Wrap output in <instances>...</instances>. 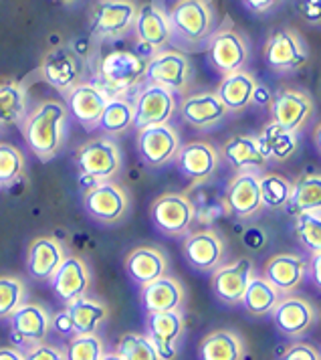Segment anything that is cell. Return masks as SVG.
Returning a JSON list of instances; mask_svg holds the SVG:
<instances>
[{
	"mask_svg": "<svg viewBox=\"0 0 321 360\" xmlns=\"http://www.w3.org/2000/svg\"><path fill=\"white\" fill-rule=\"evenodd\" d=\"M145 61L133 51H112L99 63V77L103 89L113 96L126 94L145 77Z\"/></svg>",
	"mask_w": 321,
	"mask_h": 360,
	"instance_id": "obj_2",
	"label": "cell"
},
{
	"mask_svg": "<svg viewBox=\"0 0 321 360\" xmlns=\"http://www.w3.org/2000/svg\"><path fill=\"white\" fill-rule=\"evenodd\" d=\"M103 342L97 334H75L65 348L67 360H101Z\"/></svg>",
	"mask_w": 321,
	"mask_h": 360,
	"instance_id": "obj_42",
	"label": "cell"
},
{
	"mask_svg": "<svg viewBox=\"0 0 321 360\" xmlns=\"http://www.w3.org/2000/svg\"><path fill=\"white\" fill-rule=\"evenodd\" d=\"M198 356L200 360H242L244 344L239 334L230 330H216L200 342Z\"/></svg>",
	"mask_w": 321,
	"mask_h": 360,
	"instance_id": "obj_32",
	"label": "cell"
},
{
	"mask_svg": "<svg viewBox=\"0 0 321 360\" xmlns=\"http://www.w3.org/2000/svg\"><path fill=\"white\" fill-rule=\"evenodd\" d=\"M152 223L164 235H182L194 223V207L190 198L180 193H166L152 205Z\"/></svg>",
	"mask_w": 321,
	"mask_h": 360,
	"instance_id": "obj_7",
	"label": "cell"
},
{
	"mask_svg": "<svg viewBox=\"0 0 321 360\" xmlns=\"http://www.w3.org/2000/svg\"><path fill=\"white\" fill-rule=\"evenodd\" d=\"M192 77V67L184 53L174 49L158 51L145 65V79L168 91H184Z\"/></svg>",
	"mask_w": 321,
	"mask_h": 360,
	"instance_id": "obj_4",
	"label": "cell"
},
{
	"mask_svg": "<svg viewBox=\"0 0 321 360\" xmlns=\"http://www.w3.org/2000/svg\"><path fill=\"white\" fill-rule=\"evenodd\" d=\"M313 142H315V146H317V150H320L321 154V124L315 128V131H313Z\"/></svg>",
	"mask_w": 321,
	"mask_h": 360,
	"instance_id": "obj_54",
	"label": "cell"
},
{
	"mask_svg": "<svg viewBox=\"0 0 321 360\" xmlns=\"http://www.w3.org/2000/svg\"><path fill=\"white\" fill-rule=\"evenodd\" d=\"M218 152L207 142H192L180 146L176 154V164L180 172L192 182H209L210 176L218 168Z\"/></svg>",
	"mask_w": 321,
	"mask_h": 360,
	"instance_id": "obj_17",
	"label": "cell"
},
{
	"mask_svg": "<svg viewBox=\"0 0 321 360\" xmlns=\"http://www.w3.org/2000/svg\"><path fill=\"white\" fill-rule=\"evenodd\" d=\"M83 205H85V211L96 221L115 223L128 211V195L117 184L105 180L85 193Z\"/></svg>",
	"mask_w": 321,
	"mask_h": 360,
	"instance_id": "obj_10",
	"label": "cell"
},
{
	"mask_svg": "<svg viewBox=\"0 0 321 360\" xmlns=\"http://www.w3.org/2000/svg\"><path fill=\"white\" fill-rule=\"evenodd\" d=\"M182 300H184V290L180 281L174 278L164 276L142 285V308L148 316L178 310L182 306Z\"/></svg>",
	"mask_w": 321,
	"mask_h": 360,
	"instance_id": "obj_26",
	"label": "cell"
},
{
	"mask_svg": "<svg viewBox=\"0 0 321 360\" xmlns=\"http://www.w3.org/2000/svg\"><path fill=\"white\" fill-rule=\"evenodd\" d=\"M97 126L107 134H122L133 126V105L124 98H110Z\"/></svg>",
	"mask_w": 321,
	"mask_h": 360,
	"instance_id": "obj_39",
	"label": "cell"
},
{
	"mask_svg": "<svg viewBox=\"0 0 321 360\" xmlns=\"http://www.w3.org/2000/svg\"><path fill=\"white\" fill-rule=\"evenodd\" d=\"M25 304V283L18 278H0V320L11 318Z\"/></svg>",
	"mask_w": 321,
	"mask_h": 360,
	"instance_id": "obj_44",
	"label": "cell"
},
{
	"mask_svg": "<svg viewBox=\"0 0 321 360\" xmlns=\"http://www.w3.org/2000/svg\"><path fill=\"white\" fill-rule=\"evenodd\" d=\"M138 148H140L144 162L148 166L158 168L176 158L178 150H180V138H178V131L168 124L152 126V128L140 130Z\"/></svg>",
	"mask_w": 321,
	"mask_h": 360,
	"instance_id": "obj_11",
	"label": "cell"
},
{
	"mask_svg": "<svg viewBox=\"0 0 321 360\" xmlns=\"http://www.w3.org/2000/svg\"><path fill=\"white\" fill-rule=\"evenodd\" d=\"M273 314L275 326L287 336H301L315 322V310L303 297L279 300Z\"/></svg>",
	"mask_w": 321,
	"mask_h": 360,
	"instance_id": "obj_24",
	"label": "cell"
},
{
	"mask_svg": "<svg viewBox=\"0 0 321 360\" xmlns=\"http://www.w3.org/2000/svg\"><path fill=\"white\" fill-rule=\"evenodd\" d=\"M281 360H321L320 350L307 342H297L289 346Z\"/></svg>",
	"mask_w": 321,
	"mask_h": 360,
	"instance_id": "obj_46",
	"label": "cell"
},
{
	"mask_svg": "<svg viewBox=\"0 0 321 360\" xmlns=\"http://www.w3.org/2000/svg\"><path fill=\"white\" fill-rule=\"evenodd\" d=\"M271 91L265 87V85H258L255 87V94H253V103H257V105H271Z\"/></svg>",
	"mask_w": 321,
	"mask_h": 360,
	"instance_id": "obj_51",
	"label": "cell"
},
{
	"mask_svg": "<svg viewBox=\"0 0 321 360\" xmlns=\"http://www.w3.org/2000/svg\"><path fill=\"white\" fill-rule=\"evenodd\" d=\"M228 110L225 103L218 99L216 94H194L190 98H186L180 103V115L182 120L198 130H207L216 126L218 122L225 120Z\"/></svg>",
	"mask_w": 321,
	"mask_h": 360,
	"instance_id": "obj_20",
	"label": "cell"
},
{
	"mask_svg": "<svg viewBox=\"0 0 321 360\" xmlns=\"http://www.w3.org/2000/svg\"><path fill=\"white\" fill-rule=\"evenodd\" d=\"M265 61L275 71H295L307 63V51L293 31L279 29L265 45Z\"/></svg>",
	"mask_w": 321,
	"mask_h": 360,
	"instance_id": "obj_14",
	"label": "cell"
},
{
	"mask_svg": "<svg viewBox=\"0 0 321 360\" xmlns=\"http://www.w3.org/2000/svg\"><path fill=\"white\" fill-rule=\"evenodd\" d=\"M25 168V158L20 150L11 144H0V186L13 184Z\"/></svg>",
	"mask_w": 321,
	"mask_h": 360,
	"instance_id": "obj_45",
	"label": "cell"
},
{
	"mask_svg": "<svg viewBox=\"0 0 321 360\" xmlns=\"http://www.w3.org/2000/svg\"><path fill=\"white\" fill-rule=\"evenodd\" d=\"M75 162L79 166L81 174L105 182L122 168V152L110 138H96L77 150Z\"/></svg>",
	"mask_w": 321,
	"mask_h": 360,
	"instance_id": "obj_5",
	"label": "cell"
},
{
	"mask_svg": "<svg viewBox=\"0 0 321 360\" xmlns=\"http://www.w3.org/2000/svg\"><path fill=\"white\" fill-rule=\"evenodd\" d=\"M291 213H321V174H309L293 184L289 205Z\"/></svg>",
	"mask_w": 321,
	"mask_h": 360,
	"instance_id": "obj_37",
	"label": "cell"
},
{
	"mask_svg": "<svg viewBox=\"0 0 321 360\" xmlns=\"http://www.w3.org/2000/svg\"><path fill=\"white\" fill-rule=\"evenodd\" d=\"M186 197L190 198V202H192L194 219H198L202 225H210L216 219L228 214L225 197L216 188H212L204 182H198L192 195H186Z\"/></svg>",
	"mask_w": 321,
	"mask_h": 360,
	"instance_id": "obj_34",
	"label": "cell"
},
{
	"mask_svg": "<svg viewBox=\"0 0 321 360\" xmlns=\"http://www.w3.org/2000/svg\"><path fill=\"white\" fill-rule=\"evenodd\" d=\"M242 2H244L247 8L253 11V13H267V11L273 8L279 0H242Z\"/></svg>",
	"mask_w": 321,
	"mask_h": 360,
	"instance_id": "obj_50",
	"label": "cell"
},
{
	"mask_svg": "<svg viewBox=\"0 0 321 360\" xmlns=\"http://www.w3.org/2000/svg\"><path fill=\"white\" fill-rule=\"evenodd\" d=\"M101 360H124V359L115 352V354H103V359Z\"/></svg>",
	"mask_w": 321,
	"mask_h": 360,
	"instance_id": "obj_55",
	"label": "cell"
},
{
	"mask_svg": "<svg viewBox=\"0 0 321 360\" xmlns=\"http://www.w3.org/2000/svg\"><path fill=\"white\" fill-rule=\"evenodd\" d=\"M176 94L168 91L160 85L148 83L138 94L133 103V126L138 130L168 124V120L176 112Z\"/></svg>",
	"mask_w": 321,
	"mask_h": 360,
	"instance_id": "obj_6",
	"label": "cell"
},
{
	"mask_svg": "<svg viewBox=\"0 0 321 360\" xmlns=\"http://www.w3.org/2000/svg\"><path fill=\"white\" fill-rule=\"evenodd\" d=\"M67 311L71 316L75 334H96L99 324L107 316V308L89 297H77V300L69 302Z\"/></svg>",
	"mask_w": 321,
	"mask_h": 360,
	"instance_id": "obj_36",
	"label": "cell"
},
{
	"mask_svg": "<svg viewBox=\"0 0 321 360\" xmlns=\"http://www.w3.org/2000/svg\"><path fill=\"white\" fill-rule=\"evenodd\" d=\"M223 255L225 243L214 231H196L190 233L184 241V257L200 271L216 269L223 262Z\"/></svg>",
	"mask_w": 321,
	"mask_h": 360,
	"instance_id": "obj_19",
	"label": "cell"
},
{
	"mask_svg": "<svg viewBox=\"0 0 321 360\" xmlns=\"http://www.w3.org/2000/svg\"><path fill=\"white\" fill-rule=\"evenodd\" d=\"M63 247L53 237H39L29 247V276L39 281H51L63 263Z\"/></svg>",
	"mask_w": 321,
	"mask_h": 360,
	"instance_id": "obj_28",
	"label": "cell"
},
{
	"mask_svg": "<svg viewBox=\"0 0 321 360\" xmlns=\"http://www.w3.org/2000/svg\"><path fill=\"white\" fill-rule=\"evenodd\" d=\"M13 336L20 342L41 344L45 340L51 328L48 311L39 304H22L18 310L11 316Z\"/></svg>",
	"mask_w": 321,
	"mask_h": 360,
	"instance_id": "obj_25",
	"label": "cell"
},
{
	"mask_svg": "<svg viewBox=\"0 0 321 360\" xmlns=\"http://www.w3.org/2000/svg\"><path fill=\"white\" fill-rule=\"evenodd\" d=\"M138 4L133 0H99L91 13V29L97 37L115 39L133 27Z\"/></svg>",
	"mask_w": 321,
	"mask_h": 360,
	"instance_id": "obj_8",
	"label": "cell"
},
{
	"mask_svg": "<svg viewBox=\"0 0 321 360\" xmlns=\"http://www.w3.org/2000/svg\"><path fill=\"white\" fill-rule=\"evenodd\" d=\"M225 202L228 214L239 219H249L263 209L258 174L255 172H239L228 182L225 193Z\"/></svg>",
	"mask_w": 321,
	"mask_h": 360,
	"instance_id": "obj_15",
	"label": "cell"
},
{
	"mask_svg": "<svg viewBox=\"0 0 321 360\" xmlns=\"http://www.w3.org/2000/svg\"><path fill=\"white\" fill-rule=\"evenodd\" d=\"M117 354L124 360H160L154 342L144 334L136 332H128L119 338Z\"/></svg>",
	"mask_w": 321,
	"mask_h": 360,
	"instance_id": "obj_41",
	"label": "cell"
},
{
	"mask_svg": "<svg viewBox=\"0 0 321 360\" xmlns=\"http://www.w3.org/2000/svg\"><path fill=\"white\" fill-rule=\"evenodd\" d=\"M257 82L251 73L247 71H235L223 77L218 83L216 96L225 103L228 112H241L247 105L253 103V94H255Z\"/></svg>",
	"mask_w": 321,
	"mask_h": 360,
	"instance_id": "obj_30",
	"label": "cell"
},
{
	"mask_svg": "<svg viewBox=\"0 0 321 360\" xmlns=\"http://www.w3.org/2000/svg\"><path fill=\"white\" fill-rule=\"evenodd\" d=\"M241 302L249 314H253V316H267L279 304V292L265 278H255L253 276Z\"/></svg>",
	"mask_w": 321,
	"mask_h": 360,
	"instance_id": "obj_38",
	"label": "cell"
},
{
	"mask_svg": "<svg viewBox=\"0 0 321 360\" xmlns=\"http://www.w3.org/2000/svg\"><path fill=\"white\" fill-rule=\"evenodd\" d=\"M269 108H271V122L293 134L301 130L309 115L313 114L311 98L293 89H285L273 96Z\"/></svg>",
	"mask_w": 321,
	"mask_h": 360,
	"instance_id": "obj_12",
	"label": "cell"
},
{
	"mask_svg": "<svg viewBox=\"0 0 321 360\" xmlns=\"http://www.w3.org/2000/svg\"><path fill=\"white\" fill-rule=\"evenodd\" d=\"M307 267L311 269V278L315 281V285L321 290V253H313L311 255V263Z\"/></svg>",
	"mask_w": 321,
	"mask_h": 360,
	"instance_id": "obj_52",
	"label": "cell"
},
{
	"mask_svg": "<svg viewBox=\"0 0 321 360\" xmlns=\"http://www.w3.org/2000/svg\"><path fill=\"white\" fill-rule=\"evenodd\" d=\"M81 75L79 61L73 51L55 49L48 53L45 63H43V77L48 85H53L59 91H69L71 87L77 85V79Z\"/></svg>",
	"mask_w": 321,
	"mask_h": 360,
	"instance_id": "obj_27",
	"label": "cell"
},
{
	"mask_svg": "<svg viewBox=\"0 0 321 360\" xmlns=\"http://www.w3.org/2000/svg\"><path fill=\"white\" fill-rule=\"evenodd\" d=\"M184 332V318L178 310L148 316V338L154 342L160 360L176 356V342Z\"/></svg>",
	"mask_w": 321,
	"mask_h": 360,
	"instance_id": "obj_18",
	"label": "cell"
},
{
	"mask_svg": "<svg viewBox=\"0 0 321 360\" xmlns=\"http://www.w3.org/2000/svg\"><path fill=\"white\" fill-rule=\"evenodd\" d=\"M53 292L63 302H73L83 297L89 288V269L79 257H65L55 276L51 278Z\"/></svg>",
	"mask_w": 321,
	"mask_h": 360,
	"instance_id": "obj_23",
	"label": "cell"
},
{
	"mask_svg": "<svg viewBox=\"0 0 321 360\" xmlns=\"http://www.w3.org/2000/svg\"><path fill=\"white\" fill-rule=\"evenodd\" d=\"M209 59L212 67L223 75L242 71L244 63L249 61V45L241 33L223 29L210 37Z\"/></svg>",
	"mask_w": 321,
	"mask_h": 360,
	"instance_id": "obj_9",
	"label": "cell"
},
{
	"mask_svg": "<svg viewBox=\"0 0 321 360\" xmlns=\"http://www.w3.org/2000/svg\"><path fill=\"white\" fill-rule=\"evenodd\" d=\"M0 360H25V354L16 348H0Z\"/></svg>",
	"mask_w": 321,
	"mask_h": 360,
	"instance_id": "obj_53",
	"label": "cell"
},
{
	"mask_svg": "<svg viewBox=\"0 0 321 360\" xmlns=\"http://www.w3.org/2000/svg\"><path fill=\"white\" fill-rule=\"evenodd\" d=\"M126 269L136 283L145 285L166 276L168 262L164 253L156 247H136L126 257Z\"/></svg>",
	"mask_w": 321,
	"mask_h": 360,
	"instance_id": "obj_29",
	"label": "cell"
},
{
	"mask_svg": "<svg viewBox=\"0 0 321 360\" xmlns=\"http://www.w3.org/2000/svg\"><path fill=\"white\" fill-rule=\"evenodd\" d=\"M112 96H107V91L96 85V83H77L75 87H71L67 91V112H71V115L83 124L87 128L97 126L99 115L103 112L105 103L110 101Z\"/></svg>",
	"mask_w": 321,
	"mask_h": 360,
	"instance_id": "obj_13",
	"label": "cell"
},
{
	"mask_svg": "<svg viewBox=\"0 0 321 360\" xmlns=\"http://www.w3.org/2000/svg\"><path fill=\"white\" fill-rule=\"evenodd\" d=\"M223 158L239 172H253L263 168L267 158L258 148L257 136H235L223 146Z\"/></svg>",
	"mask_w": 321,
	"mask_h": 360,
	"instance_id": "obj_31",
	"label": "cell"
},
{
	"mask_svg": "<svg viewBox=\"0 0 321 360\" xmlns=\"http://www.w3.org/2000/svg\"><path fill=\"white\" fill-rule=\"evenodd\" d=\"M299 13L307 22L321 25V0H299Z\"/></svg>",
	"mask_w": 321,
	"mask_h": 360,
	"instance_id": "obj_48",
	"label": "cell"
},
{
	"mask_svg": "<svg viewBox=\"0 0 321 360\" xmlns=\"http://www.w3.org/2000/svg\"><path fill=\"white\" fill-rule=\"evenodd\" d=\"M172 37L182 39L184 43L204 41L212 27V11L207 0H178L170 15Z\"/></svg>",
	"mask_w": 321,
	"mask_h": 360,
	"instance_id": "obj_3",
	"label": "cell"
},
{
	"mask_svg": "<svg viewBox=\"0 0 321 360\" xmlns=\"http://www.w3.org/2000/svg\"><path fill=\"white\" fill-rule=\"evenodd\" d=\"M63 2H71V0H63Z\"/></svg>",
	"mask_w": 321,
	"mask_h": 360,
	"instance_id": "obj_56",
	"label": "cell"
},
{
	"mask_svg": "<svg viewBox=\"0 0 321 360\" xmlns=\"http://www.w3.org/2000/svg\"><path fill=\"white\" fill-rule=\"evenodd\" d=\"M25 360H67L65 359V352H61L59 348L55 346H48V344H37L34 348H31Z\"/></svg>",
	"mask_w": 321,
	"mask_h": 360,
	"instance_id": "obj_47",
	"label": "cell"
},
{
	"mask_svg": "<svg viewBox=\"0 0 321 360\" xmlns=\"http://www.w3.org/2000/svg\"><path fill=\"white\" fill-rule=\"evenodd\" d=\"M295 233L311 253H321V213L295 214Z\"/></svg>",
	"mask_w": 321,
	"mask_h": 360,
	"instance_id": "obj_43",
	"label": "cell"
},
{
	"mask_svg": "<svg viewBox=\"0 0 321 360\" xmlns=\"http://www.w3.org/2000/svg\"><path fill=\"white\" fill-rule=\"evenodd\" d=\"M133 29H136L140 43L152 51L162 49L172 39V29H170L168 15L164 11H160L156 4H144V6L138 8V15H136V20H133Z\"/></svg>",
	"mask_w": 321,
	"mask_h": 360,
	"instance_id": "obj_21",
	"label": "cell"
},
{
	"mask_svg": "<svg viewBox=\"0 0 321 360\" xmlns=\"http://www.w3.org/2000/svg\"><path fill=\"white\" fill-rule=\"evenodd\" d=\"M258 148L263 152V156L267 160H287L293 156V152L297 150V134L283 130L277 124H267L263 131L257 136Z\"/></svg>",
	"mask_w": 321,
	"mask_h": 360,
	"instance_id": "obj_33",
	"label": "cell"
},
{
	"mask_svg": "<svg viewBox=\"0 0 321 360\" xmlns=\"http://www.w3.org/2000/svg\"><path fill=\"white\" fill-rule=\"evenodd\" d=\"M51 326L55 328L59 334H63V336H69V334H75V328H73V322H71V316H69V311H59V314H55V318L51 320Z\"/></svg>",
	"mask_w": 321,
	"mask_h": 360,
	"instance_id": "obj_49",
	"label": "cell"
},
{
	"mask_svg": "<svg viewBox=\"0 0 321 360\" xmlns=\"http://www.w3.org/2000/svg\"><path fill=\"white\" fill-rule=\"evenodd\" d=\"M253 279V262L241 257L237 262L221 265L212 274V290L225 304H239Z\"/></svg>",
	"mask_w": 321,
	"mask_h": 360,
	"instance_id": "obj_16",
	"label": "cell"
},
{
	"mask_svg": "<svg viewBox=\"0 0 321 360\" xmlns=\"http://www.w3.org/2000/svg\"><path fill=\"white\" fill-rule=\"evenodd\" d=\"M27 117V91L20 83L0 82V128L16 126Z\"/></svg>",
	"mask_w": 321,
	"mask_h": 360,
	"instance_id": "obj_35",
	"label": "cell"
},
{
	"mask_svg": "<svg viewBox=\"0 0 321 360\" xmlns=\"http://www.w3.org/2000/svg\"><path fill=\"white\" fill-rule=\"evenodd\" d=\"M67 108L57 99L43 101L25 117V140L32 152L41 158H53L63 144Z\"/></svg>",
	"mask_w": 321,
	"mask_h": 360,
	"instance_id": "obj_1",
	"label": "cell"
},
{
	"mask_svg": "<svg viewBox=\"0 0 321 360\" xmlns=\"http://www.w3.org/2000/svg\"><path fill=\"white\" fill-rule=\"evenodd\" d=\"M258 186H261L263 207H267V209H283V207L289 205L293 184L285 176H279V174L258 176Z\"/></svg>",
	"mask_w": 321,
	"mask_h": 360,
	"instance_id": "obj_40",
	"label": "cell"
},
{
	"mask_svg": "<svg viewBox=\"0 0 321 360\" xmlns=\"http://www.w3.org/2000/svg\"><path fill=\"white\" fill-rule=\"evenodd\" d=\"M307 276V263L295 253L273 255L265 265V279L273 285L279 294H289L301 285Z\"/></svg>",
	"mask_w": 321,
	"mask_h": 360,
	"instance_id": "obj_22",
	"label": "cell"
}]
</instances>
